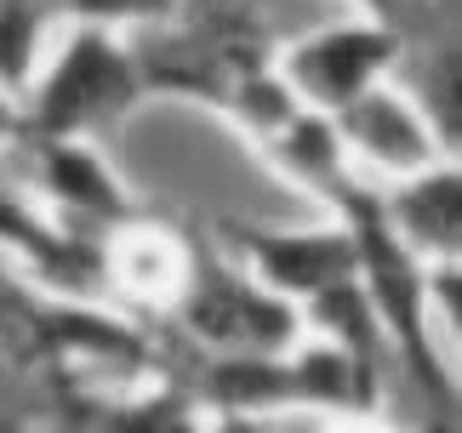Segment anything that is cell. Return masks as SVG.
I'll use <instances>...</instances> for the list:
<instances>
[{
    "instance_id": "obj_10",
    "label": "cell",
    "mask_w": 462,
    "mask_h": 433,
    "mask_svg": "<svg viewBox=\"0 0 462 433\" xmlns=\"http://www.w3.org/2000/svg\"><path fill=\"white\" fill-rule=\"evenodd\" d=\"M63 12V0H0V92H23L34 46H41L46 17Z\"/></svg>"
},
{
    "instance_id": "obj_3",
    "label": "cell",
    "mask_w": 462,
    "mask_h": 433,
    "mask_svg": "<svg viewBox=\"0 0 462 433\" xmlns=\"http://www.w3.org/2000/svg\"><path fill=\"white\" fill-rule=\"evenodd\" d=\"M400 34L388 23H337V29H314L303 34L286 58H280V80L291 86L297 97L309 103H326V108H343L371 92L377 75L400 58Z\"/></svg>"
},
{
    "instance_id": "obj_4",
    "label": "cell",
    "mask_w": 462,
    "mask_h": 433,
    "mask_svg": "<svg viewBox=\"0 0 462 433\" xmlns=\"http://www.w3.org/2000/svg\"><path fill=\"white\" fill-rule=\"evenodd\" d=\"M245 257L257 263V274L274 285V291L291 297H319L331 285H348L360 274V257H354V234L348 228H309V234H257L240 228Z\"/></svg>"
},
{
    "instance_id": "obj_8",
    "label": "cell",
    "mask_w": 462,
    "mask_h": 433,
    "mask_svg": "<svg viewBox=\"0 0 462 433\" xmlns=\"http://www.w3.org/2000/svg\"><path fill=\"white\" fill-rule=\"evenodd\" d=\"M41 160H46V189L58 194L63 206H80V211H97V216H115L126 223L132 206L120 183L109 177V166L86 149V137H58V143H41Z\"/></svg>"
},
{
    "instance_id": "obj_7",
    "label": "cell",
    "mask_w": 462,
    "mask_h": 433,
    "mask_svg": "<svg viewBox=\"0 0 462 433\" xmlns=\"http://www.w3.org/2000/svg\"><path fill=\"white\" fill-rule=\"evenodd\" d=\"M388 228L400 234V245L422 251V257H434L439 268H451V251H457V171L439 160V166L417 171L411 183L400 189L394 206H383Z\"/></svg>"
},
{
    "instance_id": "obj_2",
    "label": "cell",
    "mask_w": 462,
    "mask_h": 433,
    "mask_svg": "<svg viewBox=\"0 0 462 433\" xmlns=\"http://www.w3.org/2000/svg\"><path fill=\"white\" fill-rule=\"evenodd\" d=\"M177 309H183L189 331L200 342H211V348H240L245 359L280 354L297 331V314H291L286 297L245 285L240 274H228L200 245H194V257H189V285H183V297H177Z\"/></svg>"
},
{
    "instance_id": "obj_13",
    "label": "cell",
    "mask_w": 462,
    "mask_h": 433,
    "mask_svg": "<svg viewBox=\"0 0 462 433\" xmlns=\"http://www.w3.org/2000/svg\"><path fill=\"white\" fill-rule=\"evenodd\" d=\"M0 132H6V103H0Z\"/></svg>"
},
{
    "instance_id": "obj_12",
    "label": "cell",
    "mask_w": 462,
    "mask_h": 433,
    "mask_svg": "<svg viewBox=\"0 0 462 433\" xmlns=\"http://www.w3.org/2000/svg\"><path fill=\"white\" fill-rule=\"evenodd\" d=\"M0 433H29V400L12 388L6 371H0Z\"/></svg>"
},
{
    "instance_id": "obj_1",
    "label": "cell",
    "mask_w": 462,
    "mask_h": 433,
    "mask_svg": "<svg viewBox=\"0 0 462 433\" xmlns=\"http://www.w3.org/2000/svg\"><path fill=\"white\" fill-rule=\"evenodd\" d=\"M143 92L132 51L115 41L109 29H80L63 46V58L51 63V75L41 80L29 108V132L34 143H58V137H86L92 125L126 115Z\"/></svg>"
},
{
    "instance_id": "obj_9",
    "label": "cell",
    "mask_w": 462,
    "mask_h": 433,
    "mask_svg": "<svg viewBox=\"0 0 462 433\" xmlns=\"http://www.w3.org/2000/svg\"><path fill=\"white\" fill-rule=\"evenodd\" d=\"M0 245L29 251V257L41 263L58 285H92L97 280V251L69 245L63 234H51L41 216H34L23 200H12V194H0Z\"/></svg>"
},
{
    "instance_id": "obj_5",
    "label": "cell",
    "mask_w": 462,
    "mask_h": 433,
    "mask_svg": "<svg viewBox=\"0 0 462 433\" xmlns=\"http://www.w3.org/2000/svg\"><path fill=\"white\" fill-rule=\"evenodd\" d=\"M343 132L360 143L377 166H400V171H411V177L439 166V143L429 137L422 115H417V108H405V97L383 92V86H371V92H360L343 108Z\"/></svg>"
},
{
    "instance_id": "obj_6",
    "label": "cell",
    "mask_w": 462,
    "mask_h": 433,
    "mask_svg": "<svg viewBox=\"0 0 462 433\" xmlns=\"http://www.w3.org/2000/svg\"><path fill=\"white\" fill-rule=\"evenodd\" d=\"M189 257H194V245H183L171 228H160V223H120L115 234V245H109V274L115 285H126V291H137L143 302H177L183 297V285H189Z\"/></svg>"
},
{
    "instance_id": "obj_11",
    "label": "cell",
    "mask_w": 462,
    "mask_h": 433,
    "mask_svg": "<svg viewBox=\"0 0 462 433\" xmlns=\"http://www.w3.org/2000/svg\"><path fill=\"white\" fill-rule=\"evenodd\" d=\"M63 12H75L86 17V29H97V23H160V17H171L177 12V0H63Z\"/></svg>"
}]
</instances>
